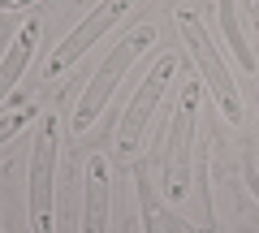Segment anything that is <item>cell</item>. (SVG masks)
Instances as JSON below:
<instances>
[{
	"label": "cell",
	"instance_id": "11",
	"mask_svg": "<svg viewBox=\"0 0 259 233\" xmlns=\"http://www.w3.org/2000/svg\"><path fill=\"white\" fill-rule=\"evenodd\" d=\"M30 117H35V112H30V108H18V112H5V117H0V143H9L13 134H18L22 125L30 121Z\"/></svg>",
	"mask_w": 259,
	"mask_h": 233
},
{
	"label": "cell",
	"instance_id": "3",
	"mask_svg": "<svg viewBox=\"0 0 259 233\" xmlns=\"http://www.w3.org/2000/svg\"><path fill=\"white\" fill-rule=\"evenodd\" d=\"M177 30H182V43H186V52H190V61L199 65L203 82L212 86L216 104L225 108V117H229V121H242V95H238V86H233L229 69H225V56L216 52L212 35L203 30V22L194 18L190 9H182V13H177Z\"/></svg>",
	"mask_w": 259,
	"mask_h": 233
},
{
	"label": "cell",
	"instance_id": "6",
	"mask_svg": "<svg viewBox=\"0 0 259 233\" xmlns=\"http://www.w3.org/2000/svg\"><path fill=\"white\" fill-rule=\"evenodd\" d=\"M108 212H112V168L108 156L91 151L82 168V229L78 233H108Z\"/></svg>",
	"mask_w": 259,
	"mask_h": 233
},
{
	"label": "cell",
	"instance_id": "10",
	"mask_svg": "<svg viewBox=\"0 0 259 233\" xmlns=\"http://www.w3.org/2000/svg\"><path fill=\"white\" fill-rule=\"evenodd\" d=\"M221 22H225V35H229L233 52H238V61L246 69H255V56H250V48L242 43V30H238V13H233V0H221Z\"/></svg>",
	"mask_w": 259,
	"mask_h": 233
},
{
	"label": "cell",
	"instance_id": "8",
	"mask_svg": "<svg viewBox=\"0 0 259 233\" xmlns=\"http://www.w3.org/2000/svg\"><path fill=\"white\" fill-rule=\"evenodd\" d=\"M194 104H199V91H194V82H190V91H186V100H182V112H177V138H173V147H168V164H173L168 195H173V199L186 195V164H190L186 134H194Z\"/></svg>",
	"mask_w": 259,
	"mask_h": 233
},
{
	"label": "cell",
	"instance_id": "9",
	"mask_svg": "<svg viewBox=\"0 0 259 233\" xmlns=\"http://www.w3.org/2000/svg\"><path fill=\"white\" fill-rule=\"evenodd\" d=\"M139 186H143V212H147V233H186L182 216L168 212L164 203L151 199V186H147V173H139Z\"/></svg>",
	"mask_w": 259,
	"mask_h": 233
},
{
	"label": "cell",
	"instance_id": "7",
	"mask_svg": "<svg viewBox=\"0 0 259 233\" xmlns=\"http://www.w3.org/2000/svg\"><path fill=\"white\" fill-rule=\"evenodd\" d=\"M35 43H39V22L30 18L26 26L18 30V39L9 43V52L0 56V104L13 95V86L22 82V74H26L30 65V56H35Z\"/></svg>",
	"mask_w": 259,
	"mask_h": 233
},
{
	"label": "cell",
	"instance_id": "1",
	"mask_svg": "<svg viewBox=\"0 0 259 233\" xmlns=\"http://www.w3.org/2000/svg\"><path fill=\"white\" fill-rule=\"evenodd\" d=\"M156 43H160V30L151 26V22H143V26H134L108 56H104V65L91 74L87 91L78 95V108H74V130H78V134H82L87 125H95V117H100L104 104L112 100V91H117V82L125 78V69L134 65V61H139L147 48H156Z\"/></svg>",
	"mask_w": 259,
	"mask_h": 233
},
{
	"label": "cell",
	"instance_id": "12",
	"mask_svg": "<svg viewBox=\"0 0 259 233\" xmlns=\"http://www.w3.org/2000/svg\"><path fill=\"white\" fill-rule=\"evenodd\" d=\"M0 5H26V0H0Z\"/></svg>",
	"mask_w": 259,
	"mask_h": 233
},
{
	"label": "cell",
	"instance_id": "4",
	"mask_svg": "<svg viewBox=\"0 0 259 233\" xmlns=\"http://www.w3.org/2000/svg\"><path fill=\"white\" fill-rule=\"evenodd\" d=\"M173 69H177L173 56H160L156 65H151V74L139 82L130 108L121 112V125H117V151H121V160H130L134 151L143 147V138H147V130H151V117H156V108H160V100H164L168 82H173Z\"/></svg>",
	"mask_w": 259,
	"mask_h": 233
},
{
	"label": "cell",
	"instance_id": "5",
	"mask_svg": "<svg viewBox=\"0 0 259 233\" xmlns=\"http://www.w3.org/2000/svg\"><path fill=\"white\" fill-rule=\"evenodd\" d=\"M130 5H134V0H100L87 18L78 22V26L69 30V35H65L52 52H48V61H44V78H48V82H52V78H61L65 69L78 61V56H87V48H95V39L108 35V30L121 22V13H125Z\"/></svg>",
	"mask_w": 259,
	"mask_h": 233
},
{
	"label": "cell",
	"instance_id": "2",
	"mask_svg": "<svg viewBox=\"0 0 259 233\" xmlns=\"http://www.w3.org/2000/svg\"><path fill=\"white\" fill-rule=\"evenodd\" d=\"M26 212L35 233H56V117H44L30 147V190Z\"/></svg>",
	"mask_w": 259,
	"mask_h": 233
},
{
	"label": "cell",
	"instance_id": "13",
	"mask_svg": "<svg viewBox=\"0 0 259 233\" xmlns=\"http://www.w3.org/2000/svg\"><path fill=\"white\" fill-rule=\"evenodd\" d=\"M255 199H259V181H255Z\"/></svg>",
	"mask_w": 259,
	"mask_h": 233
}]
</instances>
